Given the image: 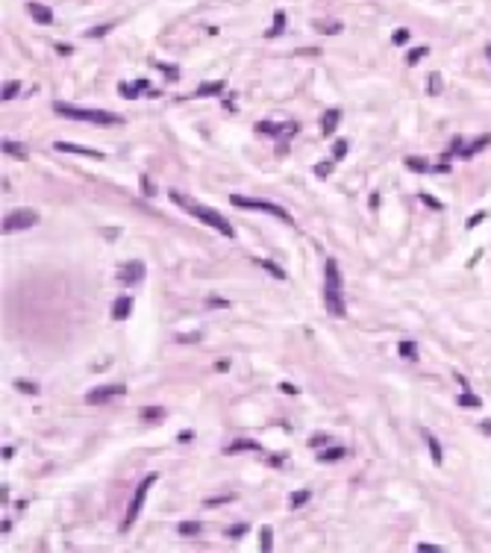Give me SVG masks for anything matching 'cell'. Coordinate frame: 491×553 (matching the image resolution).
<instances>
[{"mask_svg": "<svg viewBox=\"0 0 491 553\" xmlns=\"http://www.w3.org/2000/svg\"><path fill=\"white\" fill-rule=\"evenodd\" d=\"M171 200L177 203V206H183L188 212V215H194V218H200L206 227H212V230H218L221 236H227V239H233L236 236V230H233V224L221 215V212H215V209H209L203 206V203H197V200H191V197H186V194H180V191H171Z\"/></svg>", "mask_w": 491, "mask_h": 553, "instance_id": "6da1fadb", "label": "cell"}, {"mask_svg": "<svg viewBox=\"0 0 491 553\" xmlns=\"http://www.w3.org/2000/svg\"><path fill=\"white\" fill-rule=\"evenodd\" d=\"M53 112L62 115V118H74V121H88V124H100V127H112V124H121L124 118L115 115V112H103V109H83V106H71L56 100L53 103Z\"/></svg>", "mask_w": 491, "mask_h": 553, "instance_id": "7a4b0ae2", "label": "cell"}, {"mask_svg": "<svg viewBox=\"0 0 491 553\" xmlns=\"http://www.w3.org/2000/svg\"><path fill=\"white\" fill-rule=\"evenodd\" d=\"M230 203L238 209H259V212H268L274 218H280V221H286L291 224V215H288L283 206H277V203H268V200H259V197H241V194H230Z\"/></svg>", "mask_w": 491, "mask_h": 553, "instance_id": "3957f363", "label": "cell"}, {"mask_svg": "<svg viewBox=\"0 0 491 553\" xmlns=\"http://www.w3.org/2000/svg\"><path fill=\"white\" fill-rule=\"evenodd\" d=\"M153 483H156V474L144 477V480L138 483V488L133 491V501H130V506H127V515H124V524H121V530H130V527L136 524L138 512H141V506H144V501H147V491H150V485H153Z\"/></svg>", "mask_w": 491, "mask_h": 553, "instance_id": "277c9868", "label": "cell"}, {"mask_svg": "<svg viewBox=\"0 0 491 553\" xmlns=\"http://www.w3.org/2000/svg\"><path fill=\"white\" fill-rule=\"evenodd\" d=\"M38 224V212L35 209H15L3 218V233H18V230H30Z\"/></svg>", "mask_w": 491, "mask_h": 553, "instance_id": "5b68a950", "label": "cell"}, {"mask_svg": "<svg viewBox=\"0 0 491 553\" xmlns=\"http://www.w3.org/2000/svg\"><path fill=\"white\" fill-rule=\"evenodd\" d=\"M121 395H127V389H124L121 382H112V385H97V389H91V392L85 395V403L97 406V403H109L112 398H121Z\"/></svg>", "mask_w": 491, "mask_h": 553, "instance_id": "8992f818", "label": "cell"}, {"mask_svg": "<svg viewBox=\"0 0 491 553\" xmlns=\"http://www.w3.org/2000/svg\"><path fill=\"white\" fill-rule=\"evenodd\" d=\"M118 280L124 283V286H136V283H141V280H144V262H138V259L127 262V265L118 271Z\"/></svg>", "mask_w": 491, "mask_h": 553, "instance_id": "52a82bcc", "label": "cell"}, {"mask_svg": "<svg viewBox=\"0 0 491 553\" xmlns=\"http://www.w3.org/2000/svg\"><path fill=\"white\" fill-rule=\"evenodd\" d=\"M323 300H326V312L336 315V318H344L347 315V306H344V294L336 292V289H326L323 292Z\"/></svg>", "mask_w": 491, "mask_h": 553, "instance_id": "ba28073f", "label": "cell"}, {"mask_svg": "<svg viewBox=\"0 0 491 553\" xmlns=\"http://www.w3.org/2000/svg\"><path fill=\"white\" fill-rule=\"evenodd\" d=\"M27 12H30V18H33L35 24H41V27H47V24H53V9H47V6H41L38 0H27Z\"/></svg>", "mask_w": 491, "mask_h": 553, "instance_id": "9c48e42d", "label": "cell"}, {"mask_svg": "<svg viewBox=\"0 0 491 553\" xmlns=\"http://www.w3.org/2000/svg\"><path fill=\"white\" fill-rule=\"evenodd\" d=\"M53 147H56V150H62V153H77V156H88V159H106V153H100V150H88V147L68 144V141H56Z\"/></svg>", "mask_w": 491, "mask_h": 553, "instance_id": "30bf717a", "label": "cell"}, {"mask_svg": "<svg viewBox=\"0 0 491 553\" xmlns=\"http://www.w3.org/2000/svg\"><path fill=\"white\" fill-rule=\"evenodd\" d=\"M323 276H326V289H336V292L344 289V283H341V271H339V265H336V259H326V265H323Z\"/></svg>", "mask_w": 491, "mask_h": 553, "instance_id": "8fae6325", "label": "cell"}, {"mask_svg": "<svg viewBox=\"0 0 491 553\" xmlns=\"http://www.w3.org/2000/svg\"><path fill=\"white\" fill-rule=\"evenodd\" d=\"M147 80H136V83H121L118 91H121V97H127V100H136L138 97V91H147Z\"/></svg>", "mask_w": 491, "mask_h": 553, "instance_id": "7c38bea8", "label": "cell"}, {"mask_svg": "<svg viewBox=\"0 0 491 553\" xmlns=\"http://www.w3.org/2000/svg\"><path fill=\"white\" fill-rule=\"evenodd\" d=\"M339 121H341L339 109H326V112H323V118H321V133H323V136H333V133H336V127H339Z\"/></svg>", "mask_w": 491, "mask_h": 553, "instance_id": "4fadbf2b", "label": "cell"}, {"mask_svg": "<svg viewBox=\"0 0 491 553\" xmlns=\"http://www.w3.org/2000/svg\"><path fill=\"white\" fill-rule=\"evenodd\" d=\"M224 88H227L224 80H209V83H200V86H197L194 97H215V94H221Z\"/></svg>", "mask_w": 491, "mask_h": 553, "instance_id": "5bb4252c", "label": "cell"}, {"mask_svg": "<svg viewBox=\"0 0 491 553\" xmlns=\"http://www.w3.org/2000/svg\"><path fill=\"white\" fill-rule=\"evenodd\" d=\"M488 144H491V133H485V136L474 138V141H471V144H468V147L462 150V159H471V156H476L479 150H485Z\"/></svg>", "mask_w": 491, "mask_h": 553, "instance_id": "9a60e30c", "label": "cell"}, {"mask_svg": "<svg viewBox=\"0 0 491 553\" xmlns=\"http://www.w3.org/2000/svg\"><path fill=\"white\" fill-rule=\"evenodd\" d=\"M130 312H133V297H118V300L112 303V318H115V321H124Z\"/></svg>", "mask_w": 491, "mask_h": 553, "instance_id": "2e32d148", "label": "cell"}, {"mask_svg": "<svg viewBox=\"0 0 491 553\" xmlns=\"http://www.w3.org/2000/svg\"><path fill=\"white\" fill-rule=\"evenodd\" d=\"M423 441H426V448H429V456H432V462L435 465H441L444 462V456H441V445H439V438L432 435L429 430H423Z\"/></svg>", "mask_w": 491, "mask_h": 553, "instance_id": "e0dca14e", "label": "cell"}, {"mask_svg": "<svg viewBox=\"0 0 491 553\" xmlns=\"http://www.w3.org/2000/svg\"><path fill=\"white\" fill-rule=\"evenodd\" d=\"M256 133H268V136L280 138L286 133V124H274V121H259L256 124Z\"/></svg>", "mask_w": 491, "mask_h": 553, "instance_id": "ac0fdd59", "label": "cell"}, {"mask_svg": "<svg viewBox=\"0 0 491 553\" xmlns=\"http://www.w3.org/2000/svg\"><path fill=\"white\" fill-rule=\"evenodd\" d=\"M256 265H259V268H265V271H268V274L274 276V280H280V283H283V280H286V271H283V268H280V265H277V262H271V259H256Z\"/></svg>", "mask_w": 491, "mask_h": 553, "instance_id": "d6986e66", "label": "cell"}, {"mask_svg": "<svg viewBox=\"0 0 491 553\" xmlns=\"http://www.w3.org/2000/svg\"><path fill=\"white\" fill-rule=\"evenodd\" d=\"M403 165H406L409 171H415V174H429V171H432V165H429V162H423V159H418V156H406V162H403Z\"/></svg>", "mask_w": 491, "mask_h": 553, "instance_id": "ffe728a7", "label": "cell"}, {"mask_svg": "<svg viewBox=\"0 0 491 553\" xmlns=\"http://www.w3.org/2000/svg\"><path fill=\"white\" fill-rule=\"evenodd\" d=\"M241 450H262L256 441H250V438H238V441H233L230 448H227V456H233V453H241Z\"/></svg>", "mask_w": 491, "mask_h": 553, "instance_id": "44dd1931", "label": "cell"}, {"mask_svg": "<svg viewBox=\"0 0 491 553\" xmlns=\"http://www.w3.org/2000/svg\"><path fill=\"white\" fill-rule=\"evenodd\" d=\"M165 409L162 406H147V409H141V421H147V424H156V421H162L165 418Z\"/></svg>", "mask_w": 491, "mask_h": 553, "instance_id": "7402d4cb", "label": "cell"}, {"mask_svg": "<svg viewBox=\"0 0 491 553\" xmlns=\"http://www.w3.org/2000/svg\"><path fill=\"white\" fill-rule=\"evenodd\" d=\"M426 53H429V44H421V47H412V50L406 53V65H409V68H415V65L421 62V59L426 56Z\"/></svg>", "mask_w": 491, "mask_h": 553, "instance_id": "603a6c76", "label": "cell"}, {"mask_svg": "<svg viewBox=\"0 0 491 553\" xmlns=\"http://www.w3.org/2000/svg\"><path fill=\"white\" fill-rule=\"evenodd\" d=\"M344 453H347L344 448H339V445H333L330 450H321V453H318V462H336V459H341Z\"/></svg>", "mask_w": 491, "mask_h": 553, "instance_id": "cb8c5ba5", "label": "cell"}, {"mask_svg": "<svg viewBox=\"0 0 491 553\" xmlns=\"http://www.w3.org/2000/svg\"><path fill=\"white\" fill-rule=\"evenodd\" d=\"M441 88H444L441 74H439V71H432V74H429V80H426V94H432V97H435V94H441Z\"/></svg>", "mask_w": 491, "mask_h": 553, "instance_id": "d4e9b609", "label": "cell"}, {"mask_svg": "<svg viewBox=\"0 0 491 553\" xmlns=\"http://www.w3.org/2000/svg\"><path fill=\"white\" fill-rule=\"evenodd\" d=\"M283 30H286V12H283V9H277V12H274V27L268 30V35L274 38V35H280Z\"/></svg>", "mask_w": 491, "mask_h": 553, "instance_id": "484cf974", "label": "cell"}, {"mask_svg": "<svg viewBox=\"0 0 491 553\" xmlns=\"http://www.w3.org/2000/svg\"><path fill=\"white\" fill-rule=\"evenodd\" d=\"M459 406H465V409H479L482 400L476 398V395H471V392H462V395H459Z\"/></svg>", "mask_w": 491, "mask_h": 553, "instance_id": "4316f807", "label": "cell"}, {"mask_svg": "<svg viewBox=\"0 0 491 553\" xmlns=\"http://www.w3.org/2000/svg\"><path fill=\"white\" fill-rule=\"evenodd\" d=\"M177 533L180 536H197L200 533V521H183L180 527H177Z\"/></svg>", "mask_w": 491, "mask_h": 553, "instance_id": "83f0119b", "label": "cell"}, {"mask_svg": "<svg viewBox=\"0 0 491 553\" xmlns=\"http://www.w3.org/2000/svg\"><path fill=\"white\" fill-rule=\"evenodd\" d=\"M397 350H400V356H403V359H412V362L418 359V345H415V342H400Z\"/></svg>", "mask_w": 491, "mask_h": 553, "instance_id": "f1b7e54d", "label": "cell"}, {"mask_svg": "<svg viewBox=\"0 0 491 553\" xmlns=\"http://www.w3.org/2000/svg\"><path fill=\"white\" fill-rule=\"evenodd\" d=\"M309 497H312V491H306V488H300V491H294V494H291V501H288V506H291V509H300L303 503H309Z\"/></svg>", "mask_w": 491, "mask_h": 553, "instance_id": "f546056e", "label": "cell"}, {"mask_svg": "<svg viewBox=\"0 0 491 553\" xmlns=\"http://www.w3.org/2000/svg\"><path fill=\"white\" fill-rule=\"evenodd\" d=\"M18 91H21V83H18V80H12V83H6V86H3L0 97H3V100H12V97H18Z\"/></svg>", "mask_w": 491, "mask_h": 553, "instance_id": "4dcf8cb0", "label": "cell"}, {"mask_svg": "<svg viewBox=\"0 0 491 553\" xmlns=\"http://www.w3.org/2000/svg\"><path fill=\"white\" fill-rule=\"evenodd\" d=\"M262 553H271V547H274V530L271 527H262Z\"/></svg>", "mask_w": 491, "mask_h": 553, "instance_id": "1f68e13d", "label": "cell"}, {"mask_svg": "<svg viewBox=\"0 0 491 553\" xmlns=\"http://www.w3.org/2000/svg\"><path fill=\"white\" fill-rule=\"evenodd\" d=\"M318 33H323V35H339V33H341V24H339V21H336V24H333V21H323V24H318Z\"/></svg>", "mask_w": 491, "mask_h": 553, "instance_id": "d6a6232c", "label": "cell"}, {"mask_svg": "<svg viewBox=\"0 0 491 553\" xmlns=\"http://www.w3.org/2000/svg\"><path fill=\"white\" fill-rule=\"evenodd\" d=\"M344 156H347V141H336V144H333V162H341V159H344Z\"/></svg>", "mask_w": 491, "mask_h": 553, "instance_id": "836d02e7", "label": "cell"}, {"mask_svg": "<svg viewBox=\"0 0 491 553\" xmlns=\"http://www.w3.org/2000/svg\"><path fill=\"white\" fill-rule=\"evenodd\" d=\"M247 530H250L247 524H233V527H227V538H241Z\"/></svg>", "mask_w": 491, "mask_h": 553, "instance_id": "e575fe53", "label": "cell"}, {"mask_svg": "<svg viewBox=\"0 0 491 553\" xmlns=\"http://www.w3.org/2000/svg\"><path fill=\"white\" fill-rule=\"evenodd\" d=\"M15 389L21 392V395H38V385H35V382H24V380H18V382H15Z\"/></svg>", "mask_w": 491, "mask_h": 553, "instance_id": "d590c367", "label": "cell"}, {"mask_svg": "<svg viewBox=\"0 0 491 553\" xmlns=\"http://www.w3.org/2000/svg\"><path fill=\"white\" fill-rule=\"evenodd\" d=\"M3 153H9V156H18V159H24V150L18 147L15 141H6V138H3Z\"/></svg>", "mask_w": 491, "mask_h": 553, "instance_id": "8d00e7d4", "label": "cell"}, {"mask_svg": "<svg viewBox=\"0 0 491 553\" xmlns=\"http://www.w3.org/2000/svg\"><path fill=\"white\" fill-rule=\"evenodd\" d=\"M421 203H426V206L435 209V212H441V209H444V203H441L439 197H432V194H421Z\"/></svg>", "mask_w": 491, "mask_h": 553, "instance_id": "74e56055", "label": "cell"}, {"mask_svg": "<svg viewBox=\"0 0 491 553\" xmlns=\"http://www.w3.org/2000/svg\"><path fill=\"white\" fill-rule=\"evenodd\" d=\"M112 27H115V24H103V27H91V30H88V38H100V35H106L109 33V30H112Z\"/></svg>", "mask_w": 491, "mask_h": 553, "instance_id": "f35d334b", "label": "cell"}, {"mask_svg": "<svg viewBox=\"0 0 491 553\" xmlns=\"http://www.w3.org/2000/svg\"><path fill=\"white\" fill-rule=\"evenodd\" d=\"M333 165H336V162L323 159V162H318V165H315V174H318V177H330V171H333Z\"/></svg>", "mask_w": 491, "mask_h": 553, "instance_id": "ab89813d", "label": "cell"}, {"mask_svg": "<svg viewBox=\"0 0 491 553\" xmlns=\"http://www.w3.org/2000/svg\"><path fill=\"white\" fill-rule=\"evenodd\" d=\"M391 41H394V44H406V41H409V30H406V27L394 30V35H391Z\"/></svg>", "mask_w": 491, "mask_h": 553, "instance_id": "60d3db41", "label": "cell"}, {"mask_svg": "<svg viewBox=\"0 0 491 553\" xmlns=\"http://www.w3.org/2000/svg\"><path fill=\"white\" fill-rule=\"evenodd\" d=\"M330 441V435L326 432H315L312 438H309V448H321V445H326Z\"/></svg>", "mask_w": 491, "mask_h": 553, "instance_id": "b9f144b4", "label": "cell"}, {"mask_svg": "<svg viewBox=\"0 0 491 553\" xmlns=\"http://www.w3.org/2000/svg\"><path fill=\"white\" fill-rule=\"evenodd\" d=\"M482 221H485V215H482V212H476V215H471V218L465 221V227H468V230H474V227L482 224Z\"/></svg>", "mask_w": 491, "mask_h": 553, "instance_id": "7bdbcfd3", "label": "cell"}, {"mask_svg": "<svg viewBox=\"0 0 491 553\" xmlns=\"http://www.w3.org/2000/svg\"><path fill=\"white\" fill-rule=\"evenodd\" d=\"M230 501H236V494H224V497H209V501H206V506H218V503H230Z\"/></svg>", "mask_w": 491, "mask_h": 553, "instance_id": "ee69618b", "label": "cell"}, {"mask_svg": "<svg viewBox=\"0 0 491 553\" xmlns=\"http://www.w3.org/2000/svg\"><path fill=\"white\" fill-rule=\"evenodd\" d=\"M141 191H144L147 197H153V194H156V189H153V183L147 180V177H141Z\"/></svg>", "mask_w": 491, "mask_h": 553, "instance_id": "f6af8a7d", "label": "cell"}, {"mask_svg": "<svg viewBox=\"0 0 491 553\" xmlns=\"http://www.w3.org/2000/svg\"><path fill=\"white\" fill-rule=\"evenodd\" d=\"M209 306H215V309H227V306H230V300H224V297H209Z\"/></svg>", "mask_w": 491, "mask_h": 553, "instance_id": "bcb514c9", "label": "cell"}, {"mask_svg": "<svg viewBox=\"0 0 491 553\" xmlns=\"http://www.w3.org/2000/svg\"><path fill=\"white\" fill-rule=\"evenodd\" d=\"M159 68L165 71V77H168V80H177V77H180V71L174 68V65H159Z\"/></svg>", "mask_w": 491, "mask_h": 553, "instance_id": "7dc6e473", "label": "cell"}, {"mask_svg": "<svg viewBox=\"0 0 491 553\" xmlns=\"http://www.w3.org/2000/svg\"><path fill=\"white\" fill-rule=\"evenodd\" d=\"M200 333H188V336H177V342H200Z\"/></svg>", "mask_w": 491, "mask_h": 553, "instance_id": "c3c4849f", "label": "cell"}, {"mask_svg": "<svg viewBox=\"0 0 491 553\" xmlns=\"http://www.w3.org/2000/svg\"><path fill=\"white\" fill-rule=\"evenodd\" d=\"M418 550H421V553H439L441 547H439V544H418Z\"/></svg>", "mask_w": 491, "mask_h": 553, "instance_id": "681fc988", "label": "cell"}, {"mask_svg": "<svg viewBox=\"0 0 491 553\" xmlns=\"http://www.w3.org/2000/svg\"><path fill=\"white\" fill-rule=\"evenodd\" d=\"M56 50L62 53V56H68V53L74 50V47H71V44H65V41H62V44H56Z\"/></svg>", "mask_w": 491, "mask_h": 553, "instance_id": "f907efd6", "label": "cell"}, {"mask_svg": "<svg viewBox=\"0 0 491 553\" xmlns=\"http://www.w3.org/2000/svg\"><path fill=\"white\" fill-rule=\"evenodd\" d=\"M368 203H371V209H373V212H376V209H379V194H376V191H373V194H371V200H368Z\"/></svg>", "mask_w": 491, "mask_h": 553, "instance_id": "816d5d0a", "label": "cell"}, {"mask_svg": "<svg viewBox=\"0 0 491 553\" xmlns=\"http://www.w3.org/2000/svg\"><path fill=\"white\" fill-rule=\"evenodd\" d=\"M280 389H283V392H286V395H297V389H294V385H291V382H283V385H280Z\"/></svg>", "mask_w": 491, "mask_h": 553, "instance_id": "f5cc1de1", "label": "cell"}, {"mask_svg": "<svg viewBox=\"0 0 491 553\" xmlns=\"http://www.w3.org/2000/svg\"><path fill=\"white\" fill-rule=\"evenodd\" d=\"M482 430H485V432H491V421H482Z\"/></svg>", "mask_w": 491, "mask_h": 553, "instance_id": "db71d44e", "label": "cell"}, {"mask_svg": "<svg viewBox=\"0 0 491 553\" xmlns=\"http://www.w3.org/2000/svg\"><path fill=\"white\" fill-rule=\"evenodd\" d=\"M488 59H491V47H488Z\"/></svg>", "mask_w": 491, "mask_h": 553, "instance_id": "11a10c76", "label": "cell"}]
</instances>
